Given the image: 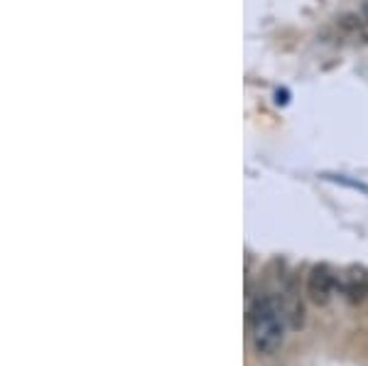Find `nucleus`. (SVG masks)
Listing matches in <instances>:
<instances>
[{
  "label": "nucleus",
  "instance_id": "1",
  "mask_svg": "<svg viewBox=\"0 0 368 366\" xmlns=\"http://www.w3.org/2000/svg\"><path fill=\"white\" fill-rule=\"evenodd\" d=\"M248 324L253 332V347L263 357H271L283 347L285 310L273 295H258L248 310Z\"/></svg>",
  "mask_w": 368,
  "mask_h": 366
},
{
  "label": "nucleus",
  "instance_id": "2",
  "mask_svg": "<svg viewBox=\"0 0 368 366\" xmlns=\"http://www.w3.org/2000/svg\"><path fill=\"white\" fill-rule=\"evenodd\" d=\"M334 288H336V273L331 266L326 263H317L312 266L307 276V295L314 305H326L334 295Z\"/></svg>",
  "mask_w": 368,
  "mask_h": 366
},
{
  "label": "nucleus",
  "instance_id": "3",
  "mask_svg": "<svg viewBox=\"0 0 368 366\" xmlns=\"http://www.w3.org/2000/svg\"><path fill=\"white\" fill-rule=\"evenodd\" d=\"M341 293L351 305H361L368 297V268L349 266L341 273Z\"/></svg>",
  "mask_w": 368,
  "mask_h": 366
}]
</instances>
